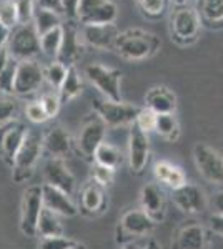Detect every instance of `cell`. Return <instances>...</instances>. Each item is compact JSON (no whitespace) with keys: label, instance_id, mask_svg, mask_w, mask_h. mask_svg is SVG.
Returning <instances> with one entry per match:
<instances>
[{"label":"cell","instance_id":"1","mask_svg":"<svg viewBox=\"0 0 223 249\" xmlns=\"http://www.w3.org/2000/svg\"><path fill=\"white\" fill-rule=\"evenodd\" d=\"M162 42L155 34L142 29H128L119 34L113 50L130 62L152 58L160 50Z\"/></svg>","mask_w":223,"mask_h":249},{"label":"cell","instance_id":"2","mask_svg":"<svg viewBox=\"0 0 223 249\" xmlns=\"http://www.w3.org/2000/svg\"><path fill=\"white\" fill-rule=\"evenodd\" d=\"M42 150V138L39 135L28 131L22 146L15 155L14 164H12V179L15 183L22 184L30 181L35 170H37Z\"/></svg>","mask_w":223,"mask_h":249},{"label":"cell","instance_id":"3","mask_svg":"<svg viewBox=\"0 0 223 249\" xmlns=\"http://www.w3.org/2000/svg\"><path fill=\"white\" fill-rule=\"evenodd\" d=\"M7 50L15 62L34 60L40 53V37L34 23H19L10 30Z\"/></svg>","mask_w":223,"mask_h":249},{"label":"cell","instance_id":"4","mask_svg":"<svg viewBox=\"0 0 223 249\" xmlns=\"http://www.w3.org/2000/svg\"><path fill=\"white\" fill-rule=\"evenodd\" d=\"M155 230V223L142 210H128L120 216L115 230V241L123 246L135 243L137 238H143Z\"/></svg>","mask_w":223,"mask_h":249},{"label":"cell","instance_id":"5","mask_svg":"<svg viewBox=\"0 0 223 249\" xmlns=\"http://www.w3.org/2000/svg\"><path fill=\"white\" fill-rule=\"evenodd\" d=\"M85 77L90 80L92 85L107 100H110V102H122V71L119 68H110L100 65V63H92V65L85 67Z\"/></svg>","mask_w":223,"mask_h":249},{"label":"cell","instance_id":"6","mask_svg":"<svg viewBox=\"0 0 223 249\" xmlns=\"http://www.w3.org/2000/svg\"><path fill=\"white\" fill-rule=\"evenodd\" d=\"M142 108L125 102H110L107 98L93 100V111L103 120L107 126H125L133 124Z\"/></svg>","mask_w":223,"mask_h":249},{"label":"cell","instance_id":"7","mask_svg":"<svg viewBox=\"0 0 223 249\" xmlns=\"http://www.w3.org/2000/svg\"><path fill=\"white\" fill-rule=\"evenodd\" d=\"M42 186L32 184L23 191L22 206H20V231L27 238L37 236V223L42 213Z\"/></svg>","mask_w":223,"mask_h":249},{"label":"cell","instance_id":"8","mask_svg":"<svg viewBox=\"0 0 223 249\" xmlns=\"http://www.w3.org/2000/svg\"><path fill=\"white\" fill-rule=\"evenodd\" d=\"M200 25L202 22L197 9L188 5L178 7L172 15V38L180 45H190L197 40Z\"/></svg>","mask_w":223,"mask_h":249},{"label":"cell","instance_id":"9","mask_svg":"<svg viewBox=\"0 0 223 249\" xmlns=\"http://www.w3.org/2000/svg\"><path fill=\"white\" fill-rule=\"evenodd\" d=\"M105 131H107V124L95 111L83 120L79 138H77V146H79L80 153L85 156V160L93 161L95 150L100 146V143H103Z\"/></svg>","mask_w":223,"mask_h":249},{"label":"cell","instance_id":"10","mask_svg":"<svg viewBox=\"0 0 223 249\" xmlns=\"http://www.w3.org/2000/svg\"><path fill=\"white\" fill-rule=\"evenodd\" d=\"M193 160L198 173L210 183L223 184V158L217 150L205 143L193 146Z\"/></svg>","mask_w":223,"mask_h":249},{"label":"cell","instance_id":"11","mask_svg":"<svg viewBox=\"0 0 223 249\" xmlns=\"http://www.w3.org/2000/svg\"><path fill=\"white\" fill-rule=\"evenodd\" d=\"M117 5L112 0H80L77 20L82 25H100L113 23L117 18Z\"/></svg>","mask_w":223,"mask_h":249},{"label":"cell","instance_id":"12","mask_svg":"<svg viewBox=\"0 0 223 249\" xmlns=\"http://www.w3.org/2000/svg\"><path fill=\"white\" fill-rule=\"evenodd\" d=\"M43 80V68L35 60H23L17 63L15 71V83H14V95L27 96L37 91L42 87Z\"/></svg>","mask_w":223,"mask_h":249},{"label":"cell","instance_id":"13","mask_svg":"<svg viewBox=\"0 0 223 249\" xmlns=\"http://www.w3.org/2000/svg\"><path fill=\"white\" fill-rule=\"evenodd\" d=\"M150 158L148 135L133 123L128 133V166L133 175H143Z\"/></svg>","mask_w":223,"mask_h":249},{"label":"cell","instance_id":"14","mask_svg":"<svg viewBox=\"0 0 223 249\" xmlns=\"http://www.w3.org/2000/svg\"><path fill=\"white\" fill-rule=\"evenodd\" d=\"M172 199L178 210L185 214H200L206 210L205 193L193 183H185L177 190H172Z\"/></svg>","mask_w":223,"mask_h":249},{"label":"cell","instance_id":"15","mask_svg":"<svg viewBox=\"0 0 223 249\" xmlns=\"http://www.w3.org/2000/svg\"><path fill=\"white\" fill-rule=\"evenodd\" d=\"M27 133V126L20 122H10L5 126H0V156L10 168Z\"/></svg>","mask_w":223,"mask_h":249},{"label":"cell","instance_id":"16","mask_svg":"<svg viewBox=\"0 0 223 249\" xmlns=\"http://www.w3.org/2000/svg\"><path fill=\"white\" fill-rule=\"evenodd\" d=\"M42 148L50 155V158L65 160L74 153L75 143L65 128L60 126V124H54L43 135Z\"/></svg>","mask_w":223,"mask_h":249},{"label":"cell","instance_id":"17","mask_svg":"<svg viewBox=\"0 0 223 249\" xmlns=\"http://www.w3.org/2000/svg\"><path fill=\"white\" fill-rule=\"evenodd\" d=\"M142 211L148 216L155 224L162 223L167 216V203H165V193L157 183H148L140 191Z\"/></svg>","mask_w":223,"mask_h":249},{"label":"cell","instance_id":"18","mask_svg":"<svg viewBox=\"0 0 223 249\" xmlns=\"http://www.w3.org/2000/svg\"><path fill=\"white\" fill-rule=\"evenodd\" d=\"M43 178H45V184L57 188V190L67 193L68 196L74 195L75 191V176L67 168L63 160L50 158L43 164Z\"/></svg>","mask_w":223,"mask_h":249},{"label":"cell","instance_id":"19","mask_svg":"<svg viewBox=\"0 0 223 249\" xmlns=\"http://www.w3.org/2000/svg\"><path fill=\"white\" fill-rule=\"evenodd\" d=\"M107 193H105V186L99 184L97 181H88L83 184L82 191H80V210L83 216H100L107 208Z\"/></svg>","mask_w":223,"mask_h":249},{"label":"cell","instance_id":"20","mask_svg":"<svg viewBox=\"0 0 223 249\" xmlns=\"http://www.w3.org/2000/svg\"><path fill=\"white\" fill-rule=\"evenodd\" d=\"M80 53H82V45H80L75 23L67 22L65 25L62 23V43H60V50L55 60L67 68L75 67V62L80 58Z\"/></svg>","mask_w":223,"mask_h":249},{"label":"cell","instance_id":"21","mask_svg":"<svg viewBox=\"0 0 223 249\" xmlns=\"http://www.w3.org/2000/svg\"><path fill=\"white\" fill-rule=\"evenodd\" d=\"M208 246H210L208 231L202 224L197 223L185 224L183 228H180L172 243L173 249H208Z\"/></svg>","mask_w":223,"mask_h":249},{"label":"cell","instance_id":"22","mask_svg":"<svg viewBox=\"0 0 223 249\" xmlns=\"http://www.w3.org/2000/svg\"><path fill=\"white\" fill-rule=\"evenodd\" d=\"M42 203L43 208L54 211L59 216L74 218V216L79 214V208L70 199V196L67 193L50 186V184H42Z\"/></svg>","mask_w":223,"mask_h":249},{"label":"cell","instance_id":"23","mask_svg":"<svg viewBox=\"0 0 223 249\" xmlns=\"http://www.w3.org/2000/svg\"><path fill=\"white\" fill-rule=\"evenodd\" d=\"M119 29L115 23H100V25H83L82 37L90 47L100 50H113L119 37Z\"/></svg>","mask_w":223,"mask_h":249},{"label":"cell","instance_id":"24","mask_svg":"<svg viewBox=\"0 0 223 249\" xmlns=\"http://www.w3.org/2000/svg\"><path fill=\"white\" fill-rule=\"evenodd\" d=\"M145 108L152 110L157 115L175 113L177 96L165 85H155L145 93Z\"/></svg>","mask_w":223,"mask_h":249},{"label":"cell","instance_id":"25","mask_svg":"<svg viewBox=\"0 0 223 249\" xmlns=\"http://www.w3.org/2000/svg\"><path fill=\"white\" fill-rule=\"evenodd\" d=\"M153 175H155L157 181L168 186L170 190H177L182 184L186 183L185 173L177 164H172L168 161H158L153 166Z\"/></svg>","mask_w":223,"mask_h":249},{"label":"cell","instance_id":"26","mask_svg":"<svg viewBox=\"0 0 223 249\" xmlns=\"http://www.w3.org/2000/svg\"><path fill=\"white\" fill-rule=\"evenodd\" d=\"M200 2V22L212 29L223 27V0H198Z\"/></svg>","mask_w":223,"mask_h":249},{"label":"cell","instance_id":"27","mask_svg":"<svg viewBox=\"0 0 223 249\" xmlns=\"http://www.w3.org/2000/svg\"><path fill=\"white\" fill-rule=\"evenodd\" d=\"M37 234L40 238H50V236H63V226L59 219V214L54 211L42 208L37 223Z\"/></svg>","mask_w":223,"mask_h":249},{"label":"cell","instance_id":"28","mask_svg":"<svg viewBox=\"0 0 223 249\" xmlns=\"http://www.w3.org/2000/svg\"><path fill=\"white\" fill-rule=\"evenodd\" d=\"M155 133L162 136L163 140H167L170 143H175L180 138V124L175 113H163L157 115L155 120Z\"/></svg>","mask_w":223,"mask_h":249},{"label":"cell","instance_id":"29","mask_svg":"<svg viewBox=\"0 0 223 249\" xmlns=\"http://www.w3.org/2000/svg\"><path fill=\"white\" fill-rule=\"evenodd\" d=\"M34 23L35 30H37L39 37L45 35L47 32L57 29V27L62 25V20H60V14H57L54 10H47V9H42V7H35V12H34Z\"/></svg>","mask_w":223,"mask_h":249},{"label":"cell","instance_id":"30","mask_svg":"<svg viewBox=\"0 0 223 249\" xmlns=\"http://www.w3.org/2000/svg\"><path fill=\"white\" fill-rule=\"evenodd\" d=\"M80 93H82V80H80L79 73H77L75 67H68L65 80H63V83L59 88L60 102H70V100L77 98Z\"/></svg>","mask_w":223,"mask_h":249},{"label":"cell","instance_id":"31","mask_svg":"<svg viewBox=\"0 0 223 249\" xmlns=\"http://www.w3.org/2000/svg\"><path fill=\"white\" fill-rule=\"evenodd\" d=\"M93 161L102 164V166H107V168L115 170V168L122 163V155H120V151L113 146V144L103 142V143H100V146L95 150Z\"/></svg>","mask_w":223,"mask_h":249},{"label":"cell","instance_id":"32","mask_svg":"<svg viewBox=\"0 0 223 249\" xmlns=\"http://www.w3.org/2000/svg\"><path fill=\"white\" fill-rule=\"evenodd\" d=\"M60 43H62V25L47 32L45 35L40 37V52L45 53L47 57L57 58V53L60 50Z\"/></svg>","mask_w":223,"mask_h":249},{"label":"cell","instance_id":"33","mask_svg":"<svg viewBox=\"0 0 223 249\" xmlns=\"http://www.w3.org/2000/svg\"><path fill=\"white\" fill-rule=\"evenodd\" d=\"M17 63L14 58L7 63V67L0 71V93L14 95V83H15V71H17Z\"/></svg>","mask_w":223,"mask_h":249},{"label":"cell","instance_id":"34","mask_svg":"<svg viewBox=\"0 0 223 249\" xmlns=\"http://www.w3.org/2000/svg\"><path fill=\"white\" fill-rule=\"evenodd\" d=\"M65 75H67V67L62 65L60 62H57V60L52 62L47 68H43V77H45L47 82L54 88H57V90H59L60 85L63 83Z\"/></svg>","mask_w":223,"mask_h":249},{"label":"cell","instance_id":"35","mask_svg":"<svg viewBox=\"0 0 223 249\" xmlns=\"http://www.w3.org/2000/svg\"><path fill=\"white\" fill-rule=\"evenodd\" d=\"M168 0H137L140 12L148 18H158L167 10Z\"/></svg>","mask_w":223,"mask_h":249},{"label":"cell","instance_id":"36","mask_svg":"<svg viewBox=\"0 0 223 249\" xmlns=\"http://www.w3.org/2000/svg\"><path fill=\"white\" fill-rule=\"evenodd\" d=\"M19 115V103L14 98H0V126L15 122Z\"/></svg>","mask_w":223,"mask_h":249},{"label":"cell","instance_id":"37","mask_svg":"<svg viewBox=\"0 0 223 249\" xmlns=\"http://www.w3.org/2000/svg\"><path fill=\"white\" fill-rule=\"evenodd\" d=\"M0 23L9 27V29L19 25L17 9H15L14 0H2L0 2Z\"/></svg>","mask_w":223,"mask_h":249},{"label":"cell","instance_id":"38","mask_svg":"<svg viewBox=\"0 0 223 249\" xmlns=\"http://www.w3.org/2000/svg\"><path fill=\"white\" fill-rule=\"evenodd\" d=\"M15 9H17L19 23H30L34 20V12L37 7L35 0H14Z\"/></svg>","mask_w":223,"mask_h":249},{"label":"cell","instance_id":"39","mask_svg":"<svg viewBox=\"0 0 223 249\" xmlns=\"http://www.w3.org/2000/svg\"><path fill=\"white\" fill-rule=\"evenodd\" d=\"M77 241L67 238V236H50L42 238L39 243V249H70Z\"/></svg>","mask_w":223,"mask_h":249},{"label":"cell","instance_id":"40","mask_svg":"<svg viewBox=\"0 0 223 249\" xmlns=\"http://www.w3.org/2000/svg\"><path fill=\"white\" fill-rule=\"evenodd\" d=\"M155 120H157V113H153L148 108H142L139 116L135 120V124L140 128L143 133H150V131L155 130Z\"/></svg>","mask_w":223,"mask_h":249},{"label":"cell","instance_id":"41","mask_svg":"<svg viewBox=\"0 0 223 249\" xmlns=\"http://www.w3.org/2000/svg\"><path fill=\"white\" fill-rule=\"evenodd\" d=\"M113 175H115V170L112 168H107V166H102V164L95 163L93 164V171H92V179L97 181L99 184L107 188L108 184L113 181Z\"/></svg>","mask_w":223,"mask_h":249},{"label":"cell","instance_id":"42","mask_svg":"<svg viewBox=\"0 0 223 249\" xmlns=\"http://www.w3.org/2000/svg\"><path fill=\"white\" fill-rule=\"evenodd\" d=\"M39 102L42 103V107H43V110H45L48 120L54 118V116L59 113L60 105H62V102H60V96L59 95H54V93L42 95V98H40Z\"/></svg>","mask_w":223,"mask_h":249},{"label":"cell","instance_id":"43","mask_svg":"<svg viewBox=\"0 0 223 249\" xmlns=\"http://www.w3.org/2000/svg\"><path fill=\"white\" fill-rule=\"evenodd\" d=\"M25 116L30 120L32 123H43L48 120V116L43 110L42 103L40 102H30L28 105L25 107Z\"/></svg>","mask_w":223,"mask_h":249},{"label":"cell","instance_id":"44","mask_svg":"<svg viewBox=\"0 0 223 249\" xmlns=\"http://www.w3.org/2000/svg\"><path fill=\"white\" fill-rule=\"evenodd\" d=\"M80 0H62V14H65L68 18H77Z\"/></svg>","mask_w":223,"mask_h":249},{"label":"cell","instance_id":"45","mask_svg":"<svg viewBox=\"0 0 223 249\" xmlns=\"http://www.w3.org/2000/svg\"><path fill=\"white\" fill-rule=\"evenodd\" d=\"M37 7L54 10L57 14H62V0H37Z\"/></svg>","mask_w":223,"mask_h":249},{"label":"cell","instance_id":"46","mask_svg":"<svg viewBox=\"0 0 223 249\" xmlns=\"http://www.w3.org/2000/svg\"><path fill=\"white\" fill-rule=\"evenodd\" d=\"M210 204H212L213 208V214H220L223 216V190L215 193V195L212 196V199H210Z\"/></svg>","mask_w":223,"mask_h":249},{"label":"cell","instance_id":"47","mask_svg":"<svg viewBox=\"0 0 223 249\" xmlns=\"http://www.w3.org/2000/svg\"><path fill=\"white\" fill-rule=\"evenodd\" d=\"M210 230H212L215 234L223 236V216L213 214L212 218H210Z\"/></svg>","mask_w":223,"mask_h":249},{"label":"cell","instance_id":"48","mask_svg":"<svg viewBox=\"0 0 223 249\" xmlns=\"http://www.w3.org/2000/svg\"><path fill=\"white\" fill-rule=\"evenodd\" d=\"M10 30L9 27L2 25L0 23V48H5L7 43H9V37H10Z\"/></svg>","mask_w":223,"mask_h":249},{"label":"cell","instance_id":"49","mask_svg":"<svg viewBox=\"0 0 223 249\" xmlns=\"http://www.w3.org/2000/svg\"><path fill=\"white\" fill-rule=\"evenodd\" d=\"M10 53H9V50H7V47L5 48H0V71L3 70V68L7 67V63L10 62Z\"/></svg>","mask_w":223,"mask_h":249},{"label":"cell","instance_id":"50","mask_svg":"<svg viewBox=\"0 0 223 249\" xmlns=\"http://www.w3.org/2000/svg\"><path fill=\"white\" fill-rule=\"evenodd\" d=\"M142 249H162V246H160V243H158L157 239H148L147 243L142 246Z\"/></svg>","mask_w":223,"mask_h":249},{"label":"cell","instance_id":"51","mask_svg":"<svg viewBox=\"0 0 223 249\" xmlns=\"http://www.w3.org/2000/svg\"><path fill=\"white\" fill-rule=\"evenodd\" d=\"M122 249H142V246H140V244H137V243H128V244H123Z\"/></svg>","mask_w":223,"mask_h":249},{"label":"cell","instance_id":"52","mask_svg":"<svg viewBox=\"0 0 223 249\" xmlns=\"http://www.w3.org/2000/svg\"><path fill=\"white\" fill-rule=\"evenodd\" d=\"M168 2H172L173 5H177V7H183V5H186L188 0H168Z\"/></svg>","mask_w":223,"mask_h":249},{"label":"cell","instance_id":"53","mask_svg":"<svg viewBox=\"0 0 223 249\" xmlns=\"http://www.w3.org/2000/svg\"><path fill=\"white\" fill-rule=\"evenodd\" d=\"M70 249H87V246H85L83 243H75Z\"/></svg>","mask_w":223,"mask_h":249},{"label":"cell","instance_id":"54","mask_svg":"<svg viewBox=\"0 0 223 249\" xmlns=\"http://www.w3.org/2000/svg\"><path fill=\"white\" fill-rule=\"evenodd\" d=\"M197 2H198V0H197Z\"/></svg>","mask_w":223,"mask_h":249}]
</instances>
